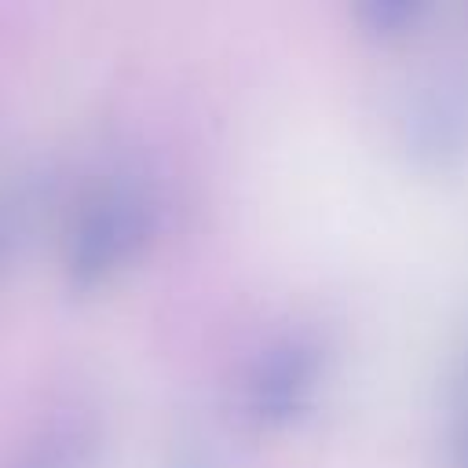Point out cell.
Segmentation results:
<instances>
[{
    "label": "cell",
    "mask_w": 468,
    "mask_h": 468,
    "mask_svg": "<svg viewBox=\"0 0 468 468\" xmlns=\"http://www.w3.org/2000/svg\"><path fill=\"white\" fill-rule=\"evenodd\" d=\"M154 230V197L139 176L102 179L77 208L66 234V274L91 289L121 271Z\"/></svg>",
    "instance_id": "1"
},
{
    "label": "cell",
    "mask_w": 468,
    "mask_h": 468,
    "mask_svg": "<svg viewBox=\"0 0 468 468\" xmlns=\"http://www.w3.org/2000/svg\"><path fill=\"white\" fill-rule=\"evenodd\" d=\"M314 373H318V355L311 344L289 336L282 344H274L267 351V358H260V373L252 377V413L260 420H285L292 417L307 391L314 388Z\"/></svg>",
    "instance_id": "2"
},
{
    "label": "cell",
    "mask_w": 468,
    "mask_h": 468,
    "mask_svg": "<svg viewBox=\"0 0 468 468\" xmlns=\"http://www.w3.org/2000/svg\"><path fill=\"white\" fill-rule=\"evenodd\" d=\"M37 212H40V183L33 176H18L0 186V274L29 241Z\"/></svg>",
    "instance_id": "3"
}]
</instances>
